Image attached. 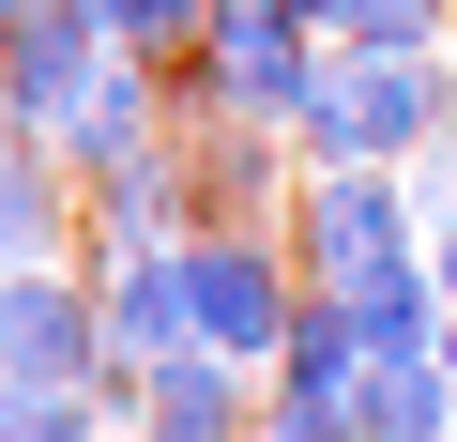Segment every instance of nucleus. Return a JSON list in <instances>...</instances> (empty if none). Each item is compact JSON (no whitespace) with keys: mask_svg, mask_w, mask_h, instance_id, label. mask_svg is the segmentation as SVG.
<instances>
[{"mask_svg":"<svg viewBox=\"0 0 457 442\" xmlns=\"http://www.w3.org/2000/svg\"><path fill=\"white\" fill-rule=\"evenodd\" d=\"M16 16H31V0H0V31H16Z\"/></svg>","mask_w":457,"mask_h":442,"instance_id":"nucleus-15","label":"nucleus"},{"mask_svg":"<svg viewBox=\"0 0 457 442\" xmlns=\"http://www.w3.org/2000/svg\"><path fill=\"white\" fill-rule=\"evenodd\" d=\"M442 107H457V62L442 46H320L290 138H305V168H396V153L442 138Z\"/></svg>","mask_w":457,"mask_h":442,"instance_id":"nucleus-1","label":"nucleus"},{"mask_svg":"<svg viewBox=\"0 0 457 442\" xmlns=\"http://www.w3.org/2000/svg\"><path fill=\"white\" fill-rule=\"evenodd\" d=\"M183 77L213 107H245V122H290L305 77H320V16H305V0H213V31H198Z\"/></svg>","mask_w":457,"mask_h":442,"instance_id":"nucleus-3","label":"nucleus"},{"mask_svg":"<svg viewBox=\"0 0 457 442\" xmlns=\"http://www.w3.org/2000/svg\"><path fill=\"white\" fill-rule=\"evenodd\" d=\"M427 260H442V290H457V229H442V245H427Z\"/></svg>","mask_w":457,"mask_h":442,"instance_id":"nucleus-14","label":"nucleus"},{"mask_svg":"<svg viewBox=\"0 0 457 442\" xmlns=\"http://www.w3.org/2000/svg\"><path fill=\"white\" fill-rule=\"evenodd\" d=\"M183 245H107V366L137 381L153 351H183Z\"/></svg>","mask_w":457,"mask_h":442,"instance_id":"nucleus-8","label":"nucleus"},{"mask_svg":"<svg viewBox=\"0 0 457 442\" xmlns=\"http://www.w3.org/2000/svg\"><path fill=\"white\" fill-rule=\"evenodd\" d=\"M77 198H92V229H107V245H183V168H168L153 138H137L122 168H92Z\"/></svg>","mask_w":457,"mask_h":442,"instance_id":"nucleus-11","label":"nucleus"},{"mask_svg":"<svg viewBox=\"0 0 457 442\" xmlns=\"http://www.w3.org/2000/svg\"><path fill=\"white\" fill-rule=\"evenodd\" d=\"M107 62H122V46H107V16H92V0H31V16L0 31V92H16L46 138H62L92 92H107Z\"/></svg>","mask_w":457,"mask_h":442,"instance_id":"nucleus-6","label":"nucleus"},{"mask_svg":"<svg viewBox=\"0 0 457 442\" xmlns=\"http://www.w3.org/2000/svg\"><path fill=\"white\" fill-rule=\"evenodd\" d=\"M290 260H305V290H351V275L411 260V183H396V168H305Z\"/></svg>","mask_w":457,"mask_h":442,"instance_id":"nucleus-4","label":"nucleus"},{"mask_svg":"<svg viewBox=\"0 0 457 442\" xmlns=\"http://www.w3.org/2000/svg\"><path fill=\"white\" fill-rule=\"evenodd\" d=\"M290 305H305V260H290V245H260V229H183V321H198L213 351L275 366V351H290Z\"/></svg>","mask_w":457,"mask_h":442,"instance_id":"nucleus-2","label":"nucleus"},{"mask_svg":"<svg viewBox=\"0 0 457 442\" xmlns=\"http://www.w3.org/2000/svg\"><path fill=\"white\" fill-rule=\"evenodd\" d=\"M62 198H77V168H62V138L0 92V260H46L62 245Z\"/></svg>","mask_w":457,"mask_h":442,"instance_id":"nucleus-9","label":"nucleus"},{"mask_svg":"<svg viewBox=\"0 0 457 442\" xmlns=\"http://www.w3.org/2000/svg\"><path fill=\"white\" fill-rule=\"evenodd\" d=\"M137 427H153V442H245V427H260V412H245V351H213V336L153 351V366H137Z\"/></svg>","mask_w":457,"mask_h":442,"instance_id":"nucleus-7","label":"nucleus"},{"mask_svg":"<svg viewBox=\"0 0 457 442\" xmlns=\"http://www.w3.org/2000/svg\"><path fill=\"white\" fill-rule=\"evenodd\" d=\"M92 16H107V46H137V62H198L213 0H92Z\"/></svg>","mask_w":457,"mask_h":442,"instance_id":"nucleus-13","label":"nucleus"},{"mask_svg":"<svg viewBox=\"0 0 457 442\" xmlns=\"http://www.w3.org/2000/svg\"><path fill=\"white\" fill-rule=\"evenodd\" d=\"M0 366L16 381H122L107 366V290H77L62 260H0Z\"/></svg>","mask_w":457,"mask_h":442,"instance_id":"nucleus-5","label":"nucleus"},{"mask_svg":"<svg viewBox=\"0 0 457 442\" xmlns=\"http://www.w3.org/2000/svg\"><path fill=\"white\" fill-rule=\"evenodd\" d=\"M320 46H442L457 31V0H305Z\"/></svg>","mask_w":457,"mask_h":442,"instance_id":"nucleus-12","label":"nucleus"},{"mask_svg":"<svg viewBox=\"0 0 457 442\" xmlns=\"http://www.w3.org/2000/svg\"><path fill=\"white\" fill-rule=\"evenodd\" d=\"M351 427H366V442H457V366H442V351H381V366L351 381Z\"/></svg>","mask_w":457,"mask_h":442,"instance_id":"nucleus-10","label":"nucleus"}]
</instances>
